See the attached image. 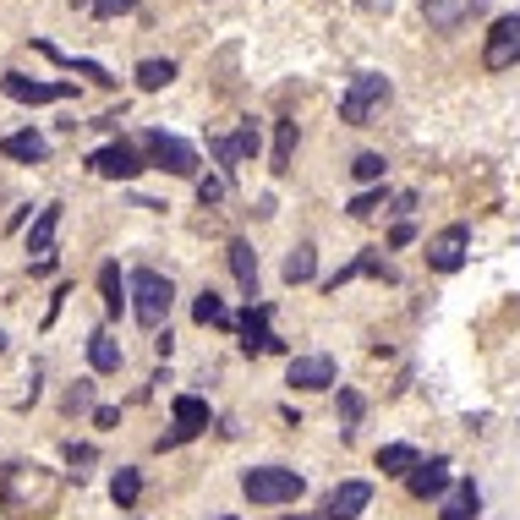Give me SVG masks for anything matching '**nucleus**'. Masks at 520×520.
Masks as SVG:
<instances>
[{"label": "nucleus", "instance_id": "20", "mask_svg": "<svg viewBox=\"0 0 520 520\" xmlns=\"http://www.w3.org/2000/svg\"><path fill=\"white\" fill-rule=\"evenodd\" d=\"M225 258H230V274H236L241 291L258 296V252H252V241H230Z\"/></svg>", "mask_w": 520, "mask_h": 520}, {"label": "nucleus", "instance_id": "34", "mask_svg": "<svg viewBox=\"0 0 520 520\" xmlns=\"http://www.w3.org/2000/svg\"><path fill=\"white\" fill-rule=\"evenodd\" d=\"M362 395H356V389H340V422H345V438H351V427L362 422Z\"/></svg>", "mask_w": 520, "mask_h": 520}, {"label": "nucleus", "instance_id": "43", "mask_svg": "<svg viewBox=\"0 0 520 520\" xmlns=\"http://www.w3.org/2000/svg\"><path fill=\"white\" fill-rule=\"evenodd\" d=\"M0 351H6V329H0Z\"/></svg>", "mask_w": 520, "mask_h": 520}, {"label": "nucleus", "instance_id": "19", "mask_svg": "<svg viewBox=\"0 0 520 520\" xmlns=\"http://www.w3.org/2000/svg\"><path fill=\"white\" fill-rule=\"evenodd\" d=\"M121 340H115L110 329H94L88 334V367H94V373H121Z\"/></svg>", "mask_w": 520, "mask_h": 520}, {"label": "nucleus", "instance_id": "28", "mask_svg": "<svg viewBox=\"0 0 520 520\" xmlns=\"http://www.w3.org/2000/svg\"><path fill=\"white\" fill-rule=\"evenodd\" d=\"M176 83V61H143L137 66V88L143 94H159V88H170Z\"/></svg>", "mask_w": 520, "mask_h": 520}, {"label": "nucleus", "instance_id": "10", "mask_svg": "<svg viewBox=\"0 0 520 520\" xmlns=\"http://www.w3.org/2000/svg\"><path fill=\"white\" fill-rule=\"evenodd\" d=\"M0 88H6V99H17V104H55V99L77 94L72 83H39V77H22V72H0Z\"/></svg>", "mask_w": 520, "mask_h": 520}, {"label": "nucleus", "instance_id": "17", "mask_svg": "<svg viewBox=\"0 0 520 520\" xmlns=\"http://www.w3.org/2000/svg\"><path fill=\"white\" fill-rule=\"evenodd\" d=\"M356 274H373V280H389V285H395V280H400V274H395V269H389V263H384V252H356V258H351V263H345V269H340V274H334V280H329V285H323V291H340V285H345V280H356Z\"/></svg>", "mask_w": 520, "mask_h": 520}, {"label": "nucleus", "instance_id": "21", "mask_svg": "<svg viewBox=\"0 0 520 520\" xmlns=\"http://www.w3.org/2000/svg\"><path fill=\"white\" fill-rule=\"evenodd\" d=\"M33 50H39V55H50V61H61V66H72V72H77V77H88V83H99V88H115V77L104 72L99 61H77V55H61V50H55L50 39H33Z\"/></svg>", "mask_w": 520, "mask_h": 520}, {"label": "nucleus", "instance_id": "29", "mask_svg": "<svg viewBox=\"0 0 520 520\" xmlns=\"http://www.w3.org/2000/svg\"><path fill=\"white\" fill-rule=\"evenodd\" d=\"M192 318H198L203 329H208V323H214V329H230V323H236V318H230V312H225V302H219L214 291H203L198 302H192Z\"/></svg>", "mask_w": 520, "mask_h": 520}, {"label": "nucleus", "instance_id": "40", "mask_svg": "<svg viewBox=\"0 0 520 520\" xmlns=\"http://www.w3.org/2000/svg\"><path fill=\"white\" fill-rule=\"evenodd\" d=\"M94 422H99V427H115V422H121V411H115V406H99Z\"/></svg>", "mask_w": 520, "mask_h": 520}, {"label": "nucleus", "instance_id": "35", "mask_svg": "<svg viewBox=\"0 0 520 520\" xmlns=\"http://www.w3.org/2000/svg\"><path fill=\"white\" fill-rule=\"evenodd\" d=\"M225 187H230L225 176H198V203H203V208L225 203Z\"/></svg>", "mask_w": 520, "mask_h": 520}, {"label": "nucleus", "instance_id": "13", "mask_svg": "<svg viewBox=\"0 0 520 520\" xmlns=\"http://www.w3.org/2000/svg\"><path fill=\"white\" fill-rule=\"evenodd\" d=\"M367 504H373V482L351 477V482H340V488L323 499V520H356Z\"/></svg>", "mask_w": 520, "mask_h": 520}, {"label": "nucleus", "instance_id": "22", "mask_svg": "<svg viewBox=\"0 0 520 520\" xmlns=\"http://www.w3.org/2000/svg\"><path fill=\"white\" fill-rule=\"evenodd\" d=\"M296 143H302V132H296V121H274V154H269V170L274 176H285L296 159Z\"/></svg>", "mask_w": 520, "mask_h": 520}, {"label": "nucleus", "instance_id": "27", "mask_svg": "<svg viewBox=\"0 0 520 520\" xmlns=\"http://www.w3.org/2000/svg\"><path fill=\"white\" fill-rule=\"evenodd\" d=\"M137 493H143V471H137V466H121V471L110 477V499L121 504V510H132Z\"/></svg>", "mask_w": 520, "mask_h": 520}, {"label": "nucleus", "instance_id": "38", "mask_svg": "<svg viewBox=\"0 0 520 520\" xmlns=\"http://www.w3.org/2000/svg\"><path fill=\"white\" fill-rule=\"evenodd\" d=\"M66 460L72 466H94V444H66Z\"/></svg>", "mask_w": 520, "mask_h": 520}, {"label": "nucleus", "instance_id": "23", "mask_svg": "<svg viewBox=\"0 0 520 520\" xmlns=\"http://www.w3.org/2000/svg\"><path fill=\"white\" fill-rule=\"evenodd\" d=\"M99 296H104V312H110V318H121V307H126V285H121V263H99Z\"/></svg>", "mask_w": 520, "mask_h": 520}, {"label": "nucleus", "instance_id": "37", "mask_svg": "<svg viewBox=\"0 0 520 520\" xmlns=\"http://www.w3.org/2000/svg\"><path fill=\"white\" fill-rule=\"evenodd\" d=\"M236 148H241V159H258V126H241V132H236Z\"/></svg>", "mask_w": 520, "mask_h": 520}, {"label": "nucleus", "instance_id": "16", "mask_svg": "<svg viewBox=\"0 0 520 520\" xmlns=\"http://www.w3.org/2000/svg\"><path fill=\"white\" fill-rule=\"evenodd\" d=\"M61 214H66L61 203H44V208H39V219H33V230H28V252H39V258H55V230H61ZM39 258H33V263H39Z\"/></svg>", "mask_w": 520, "mask_h": 520}, {"label": "nucleus", "instance_id": "2", "mask_svg": "<svg viewBox=\"0 0 520 520\" xmlns=\"http://www.w3.org/2000/svg\"><path fill=\"white\" fill-rule=\"evenodd\" d=\"M126 291H132V318L159 334V323L170 318V302H176V285H170L159 269H137L132 280H126Z\"/></svg>", "mask_w": 520, "mask_h": 520}, {"label": "nucleus", "instance_id": "4", "mask_svg": "<svg viewBox=\"0 0 520 520\" xmlns=\"http://www.w3.org/2000/svg\"><path fill=\"white\" fill-rule=\"evenodd\" d=\"M389 77H378V72H356L351 77V88L340 94V121L345 126H367V115L378 110V104H389Z\"/></svg>", "mask_w": 520, "mask_h": 520}, {"label": "nucleus", "instance_id": "42", "mask_svg": "<svg viewBox=\"0 0 520 520\" xmlns=\"http://www.w3.org/2000/svg\"><path fill=\"white\" fill-rule=\"evenodd\" d=\"M285 520H312V515H285Z\"/></svg>", "mask_w": 520, "mask_h": 520}, {"label": "nucleus", "instance_id": "5", "mask_svg": "<svg viewBox=\"0 0 520 520\" xmlns=\"http://www.w3.org/2000/svg\"><path fill=\"white\" fill-rule=\"evenodd\" d=\"M137 143H143V154L154 159V165L165 170V176H198V148L181 143L176 132H159V126H148V132L137 137Z\"/></svg>", "mask_w": 520, "mask_h": 520}, {"label": "nucleus", "instance_id": "25", "mask_svg": "<svg viewBox=\"0 0 520 520\" xmlns=\"http://www.w3.org/2000/svg\"><path fill=\"white\" fill-rule=\"evenodd\" d=\"M416 466H422V455H416L411 444H384L378 449V471H384V477H411Z\"/></svg>", "mask_w": 520, "mask_h": 520}, {"label": "nucleus", "instance_id": "7", "mask_svg": "<svg viewBox=\"0 0 520 520\" xmlns=\"http://www.w3.org/2000/svg\"><path fill=\"white\" fill-rule=\"evenodd\" d=\"M471 252V230L466 225H444L433 241H427V269L433 274H455Z\"/></svg>", "mask_w": 520, "mask_h": 520}, {"label": "nucleus", "instance_id": "12", "mask_svg": "<svg viewBox=\"0 0 520 520\" xmlns=\"http://www.w3.org/2000/svg\"><path fill=\"white\" fill-rule=\"evenodd\" d=\"M482 11H488V0H422L427 28H438V33L466 28V22H471V17H482Z\"/></svg>", "mask_w": 520, "mask_h": 520}, {"label": "nucleus", "instance_id": "26", "mask_svg": "<svg viewBox=\"0 0 520 520\" xmlns=\"http://www.w3.org/2000/svg\"><path fill=\"white\" fill-rule=\"evenodd\" d=\"M477 510H482L477 482H455V493L444 499V520H477Z\"/></svg>", "mask_w": 520, "mask_h": 520}, {"label": "nucleus", "instance_id": "14", "mask_svg": "<svg viewBox=\"0 0 520 520\" xmlns=\"http://www.w3.org/2000/svg\"><path fill=\"white\" fill-rule=\"evenodd\" d=\"M285 384H291V389H329L334 384V356H323V351L291 356V367H285Z\"/></svg>", "mask_w": 520, "mask_h": 520}, {"label": "nucleus", "instance_id": "44", "mask_svg": "<svg viewBox=\"0 0 520 520\" xmlns=\"http://www.w3.org/2000/svg\"><path fill=\"white\" fill-rule=\"evenodd\" d=\"M219 520H236V515H219Z\"/></svg>", "mask_w": 520, "mask_h": 520}, {"label": "nucleus", "instance_id": "24", "mask_svg": "<svg viewBox=\"0 0 520 520\" xmlns=\"http://www.w3.org/2000/svg\"><path fill=\"white\" fill-rule=\"evenodd\" d=\"M312 274H318V252H312V241H296L285 252V285H307Z\"/></svg>", "mask_w": 520, "mask_h": 520}, {"label": "nucleus", "instance_id": "1", "mask_svg": "<svg viewBox=\"0 0 520 520\" xmlns=\"http://www.w3.org/2000/svg\"><path fill=\"white\" fill-rule=\"evenodd\" d=\"M55 499H61V477L50 466H28V460L0 466V504H6V515H50Z\"/></svg>", "mask_w": 520, "mask_h": 520}, {"label": "nucleus", "instance_id": "18", "mask_svg": "<svg viewBox=\"0 0 520 520\" xmlns=\"http://www.w3.org/2000/svg\"><path fill=\"white\" fill-rule=\"evenodd\" d=\"M0 154L6 159H17V165H44V159H50V143H44L39 132H11V137H0Z\"/></svg>", "mask_w": 520, "mask_h": 520}, {"label": "nucleus", "instance_id": "15", "mask_svg": "<svg viewBox=\"0 0 520 520\" xmlns=\"http://www.w3.org/2000/svg\"><path fill=\"white\" fill-rule=\"evenodd\" d=\"M406 488H411V499H444V488H449V460L444 455L422 460V466L406 477Z\"/></svg>", "mask_w": 520, "mask_h": 520}, {"label": "nucleus", "instance_id": "30", "mask_svg": "<svg viewBox=\"0 0 520 520\" xmlns=\"http://www.w3.org/2000/svg\"><path fill=\"white\" fill-rule=\"evenodd\" d=\"M395 198H389V187H367V192H356L351 198V219H373L378 208H389Z\"/></svg>", "mask_w": 520, "mask_h": 520}, {"label": "nucleus", "instance_id": "31", "mask_svg": "<svg viewBox=\"0 0 520 520\" xmlns=\"http://www.w3.org/2000/svg\"><path fill=\"white\" fill-rule=\"evenodd\" d=\"M208 154L219 159V176H236V165H241V148H236V137H208Z\"/></svg>", "mask_w": 520, "mask_h": 520}, {"label": "nucleus", "instance_id": "32", "mask_svg": "<svg viewBox=\"0 0 520 520\" xmlns=\"http://www.w3.org/2000/svg\"><path fill=\"white\" fill-rule=\"evenodd\" d=\"M384 170H389L384 154H356L351 159V176L362 181V187H378V181H384Z\"/></svg>", "mask_w": 520, "mask_h": 520}, {"label": "nucleus", "instance_id": "3", "mask_svg": "<svg viewBox=\"0 0 520 520\" xmlns=\"http://www.w3.org/2000/svg\"><path fill=\"white\" fill-rule=\"evenodd\" d=\"M241 493L252 504H296L307 493V477L291 466H252V471H241Z\"/></svg>", "mask_w": 520, "mask_h": 520}, {"label": "nucleus", "instance_id": "6", "mask_svg": "<svg viewBox=\"0 0 520 520\" xmlns=\"http://www.w3.org/2000/svg\"><path fill=\"white\" fill-rule=\"evenodd\" d=\"M515 61H520V11L493 22L488 44H482V66H488V72H510Z\"/></svg>", "mask_w": 520, "mask_h": 520}, {"label": "nucleus", "instance_id": "33", "mask_svg": "<svg viewBox=\"0 0 520 520\" xmlns=\"http://www.w3.org/2000/svg\"><path fill=\"white\" fill-rule=\"evenodd\" d=\"M66 411H72V416H83V411H99V406H94V378H77V384L66 389Z\"/></svg>", "mask_w": 520, "mask_h": 520}, {"label": "nucleus", "instance_id": "36", "mask_svg": "<svg viewBox=\"0 0 520 520\" xmlns=\"http://www.w3.org/2000/svg\"><path fill=\"white\" fill-rule=\"evenodd\" d=\"M132 6H137V0H94V6H88V11H94L99 22H110V17H126V11H132Z\"/></svg>", "mask_w": 520, "mask_h": 520}, {"label": "nucleus", "instance_id": "8", "mask_svg": "<svg viewBox=\"0 0 520 520\" xmlns=\"http://www.w3.org/2000/svg\"><path fill=\"white\" fill-rule=\"evenodd\" d=\"M170 416H176V433H165L159 438V449H176V444H187V438H198V433H208V400H198V395H176L170 400Z\"/></svg>", "mask_w": 520, "mask_h": 520}, {"label": "nucleus", "instance_id": "9", "mask_svg": "<svg viewBox=\"0 0 520 520\" xmlns=\"http://www.w3.org/2000/svg\"><path fill=\"white\" fill-rule=\"evenodd\" d=\"M269 323H274V307H269V302H252L247 312H241L236 329H241V351H247V356H269V351H280V340H274Z\"/></svg>", "mask_w": 520, "mask_h": 520}, {"label": "nucleus", "instance_id": "39", "mask_svg": "<svg viewBox=\"0 0 520 520\" xmlns=\"http://www.w3.org/2000/svg\"><path fill=\"white\" fill-rule=\"evenodd\" d=\"M416 236V225H411V219H400V225L395 230H389V247H406V241Z\"/></svg>", "mask_w": 520, "mask_h": 520}, {"label": "nucleus", "instance_id": "11", "mask_svg": "<svg viewBox=\"0 0 520 520\" xmlns=\"http://www.w3.org/2000/svg\"><path fill=\"white\" fill-rule=\"evenodd\" d=\"M88 170L104 181H132L137 170H143V154H137L132 143H104L99 154H88Z\"/></svg>", "mask_w": 520, "mask_h": 520}, {"label": "nucleus", "instance_id": "41", "mask_svg": "<svg viewBox=\"0 0 520 520\" xmlns=\"http://www.w3.org/2000/svg\"><path fill=\"white\" fill-rule=\"evenodd\" d=\"M72 6H77V11H88V6H94V0H72Z\"/></svg>", "mask_w": 520, "mask_h": 520}]
</instances>
